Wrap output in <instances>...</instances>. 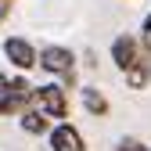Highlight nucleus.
I'll use <instances>...</instances> for the list:
<instances>
[{
    "instance_id": "f257e3e1",
    "label": "nucleus",
    "mask_w": 151,
    "mask_h": 151,
    "mask_svg": "<svg viewBox=\"0 0 151 151\" xmlns=\"http://www.w3.org/2000/svg\"><path fill=\"white\" fill-rule=\"evenodd\" d=\"M40 68L47 76H54L68 93L79 90L76 86V68H79V61H76V50L65 47V43H43L40 47Z\"/></svg>"
},
{
    "instance_id": "f03ea898",
    "label": "nucleus",
    "mask_w": 151,
    "mask_h": 151,
    "mask_svg": "<svg viewBox=\"0 0 151 151\" xmlns=\"http://www.w3.org/2000/svg\"><path fill=\"white\" fill-rule=\"evenodd\" d=\"M32 104L43 111L50 122H65L68 119V90L58 83V79H47V83H36V93H32Z\"/></svg>"
},
{
    "instance_id": "7ed1b4c3",
    "label": "nucleus",
    "mask_w": 151,
    "mask_h": 151,
    "mask_svg": "<svg viewBox=\"0 0 151 151\" xmlns=\"http://www.w3.org/2000/svg\"><path fill=\"white\" fill-rule=\"evenodd\" d=\"M4 58L11 61L14 72H32V68H40V47H36L29 36H18V32H7L4 36Z\"/></svg>"
},
{
    "instance_id": "20e7f679",
    "label": "nucleus",
    "mask_w": 151,
    "mask_h": 151,
    "mask_svg": "<svg viewBox=\"0 0 151 151\" xmlns=\"http://www.w3.org/2000/svg\"><path fill=\"white\" fill-rule=\"evenodd\" d=\"M32 93H36V83H29V76L14 72L11 86H7V97L0 104V119H18L25 108H32Z\"/></svg>"
},
{
    "instance_id": "39448f33",
    "label": "nucleus",
    "mask_w": 151,
    "mask_h": 151,
    "mask_svg": "<svg viewBox=\"0 0 151 151\" xmlns=\"http://www.w3.org/2000/svg\"><path fill=\"white\" fill-rule=\"evenodd\" d=\"M108 54H111V65H115L119 72H129L137 61H140V40H137V32H119L115 40H111V47H108Z\"/></svg>"
},
{
    "instance_id": "423d86ee",
    "label": "nucleus",
    "mask_w": 151,
    "mask_h": 151,
    "mask_svg": "<svg viewBox=\"0 0 151 151\" xmlns=\"http://www.w3.org/2000/svg\"><path fill=\"white\" fill-rule=\"evenodd\" d=\"M47 147H50V151H86V140H83L79 129L65 119V122H54V126H50Z\"/></svg>"
},
{
    "instance_id": "0eeeda50",
    "label": "nucleus",
    "mask_w": 151,
    "mask_h": 151,
    "mask_svg": "<svg viewBox=\"0 0 151 151\" xmlns=\"http://www.w3.org/2000/svg\"><path fill=\"white\" fill-rule=\"evenodd\" d=\"M79 101H83V108H86V115H93V119H104L108 111H111V101L104 97V90H97L93 83L79 86Z\"/></svg>"
},
{
    "instance_id": "6e6552de",
    "label": "nucleus",
    "mask_w": 151,
    "mask_h": 151,
    "mask_svg": "<svg viewBox=\"0 0 151 151\" xmlns=\"http://www.w3.org/2000/svg\"><path fill=\"white\" fill-rule=\"evenodd\" d=\"M18 126H22V133H29V137H47L54 122H50L36 104H32V108H25L22 115H18Z\"/></svg>"
},
{
    "instance_id": "1a4fd4ad",
    "label": "nucleus",
    "mask_w": 151,
    "mask_h": 151,
    "mask_svg": "<svg viewBox=\"0 0 151 151\" xmlns=\"http://www.w3.org/2000/svg\"><path fill=\"white\" fill-rule=\"evenodd\" d=\"M122 76H126V86L129 90H144L151 83V54H140V61L129 68V72H122Z\"/></svg>"
},
{
    "instance_id": "9d476101",
    "label": "nucleus",
    "mask_w": 151,
    "mask_h": 151,
    "mask_svg": "<svg viewBox=\"0 0 151 151\" xmlns=\"http://www.w3.org/2000/svg\"><path fill=\"white\" fill-rule=\"evenodd\" d=\"M137 40H140V50L151 54V14H144V22H140V36H137Z\"/></svg>"
},
{
    "instance_id": "9b49d317",
    "label": "nucleus",
    "mask_w": 151,
    "mask_h": 151,
    "mask_svg": "<svg viewBox=\"0 0 151 151\" xmlns=\"http://www.w3.org/2000/svg\"><path fill=\"white\" fill-rule=\"evenodd\" d=\"M115 151H151L144 140H137V137H122L119 144H115Z\"/></svg>"
},
{
    "instance_id": "f8f14e48",
    "label": "nucleus",
    "mask_w": 151,
    "mask_h": 151,
    "mask_svg": "<svg viewBox=\"0 0 151 151\" xmlns=\"http://www.w3.org/2000/svg\"><path fill=\"white\" fill-rule=\"evenodd\" d=\"M7 86H11V76L0 68V104H4V97H7Z\"/></svg>"
},
{
    "instance_id": "ddd939ff",
    "label": "nucleus",
    "mask_w": 151,
    "mask_h": 151,
    "mask_svg": "<svg viewBox=\"0 0 151 151\" xmlns=\"http://www.w3.org/2000/svg\"><path fill=\"white\" fill-rule=\"evenodd\" d=\"M11 18V0H0V25Z\"/></svg>"
},
{
    "instance_id": "4468645a",
    "label": "nucleus",
    "mask_w": 151,
    "mask_h": 151,
    "mask_svg": "<svg viewBox=\"0 0 151 151\" xmlns=\"http://www.w3.org/2000/svg\"><path fill=\"white\" fill-rule=\"evenodd\" d=\"M83 58H86V61H83L86 68H97V54H93V50H83Z\"/></svg>"
}]
</instances>
